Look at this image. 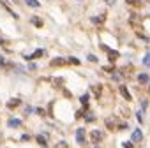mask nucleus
Here are the masks:
<instances>
[{"instance_id": "nucleus-15", "label": "nucleus", "mask_w": 150, "mask_h": 148, "mask_svg": "<svg viewBox=\"0 0 150 148\" xmlns=\"http://www.w3.org/2000/svg\"><path fill=\"white\" fill-rule=\"evenodd\" d=\"M57 148H67V143H64V141H60V143L57 145Z\"/></svg>"}, {"instance_id": "nucleus-10", "label": "nucleus", "mask_w": 150, "mask_h": 148, "mask_svg": "<svg viewBox=\"0 0 150 148\" xmlns=\"http://www.w3.org/2000/svg\"><path fill=\"white\" fill-rule=\"evenodd\" d=\"M143 63H145L147 67H150V53H147V55H145V58H143Z\"/></svg>"}, {"instance_id": "nucleus-14", "label": "nucleus", "mask_w": 150, "mask_h": 148, "mask_svg": "<svg viewBox=\"0 0 150 148\" xmlns=\"http://www.w3.org/2000/svg\"><path fill=\"white\" fill-rule=\"evenodd\" d=\"M81 102L85 104V108H87V102H88V94H85V95L81 97Z\"/></svg>"}, {"instance_id": "nucleus-12", "label": "nucleus", "mask_w": 150, "mask_h": 148, "mask_svg": "<svg viewBox=\"0 0 150 148\" xmlns=\"http://www.w3.org/2000/svg\"><path fill=\"white\" fill-rule=\"evenodd\" d=\"M111 79H115V81H120V79H122V74H118V72H113V74H111Z\"/></svg>"}, {"instance_id": "nucleus-20", "label": "nucleus", "mask_w": 150, "mask_h": 148, "mask_svg": "<svg viewBox=\"0 0 150 148\" xmlns=\"http://www.w3.org/2000/svg\"><path fill=\"white\" fill-rule=\"evenodd\" d=\"M4 63H6V60H4L2 56H0V67H2V65H4Z\"/></svg>"}, {"instance_id": "nucleus-6", "label": "nucleus", "mask_w": 150, "mask_h": 148, "mask_svg": "<svg viewBox=\"0 0 150 148\" xmlns=\"http://www.w3.org/2000/svg\"><path fill=\"white\" fill-rule=\"evenodd\" d=\"M120 92H122V95H124V97H125L127 101H131V94H129V92H127V88L124 87V85H122V87H120Z\"/></svg>"}, {"instance_id": "nucleus-17", "label": "nucleus", "mask_w": 150, "mask_h": 148, "mask_svg": "<svg viewBox=\"0 0 150 148\" xmlns=\"http://www.w3.org/2000/svg\"><path fill=\"white\" fill-rule=\"evenodd\" d=\"M69 62H73V63H76V65H78V63H79V60H78V58H69Z\"/></svg>"}, {"instance_id": "nucleus-1", "label": "nucleus", "mask_w": 150, "mask_h": 148, "mask_svg": "<svg viewBox=\"0 0 150 148\" xmlns=\"http://www.w3.org/2000/svg\"><path fill=\"white\" fill-rule=\"evenodd\" d=\"M76 139H78L79 145L85 143V129H78V131H76Z\"/></svg>"}, {"instance_id": "nucleus-5", "label": "nucleus", "mask_w": 150, "mask_h": 148, "mask_svg": "<svg viewBox=\"0 0 150 148\" xmlns=\"http://www.w3.org/2000/svg\"><path fill=\"white\" fill-rule=\"evenodd\" d=\"M141 138H143V132L141 131H134L133 132V141H141Z\"/></svg>"}, {"instance_id": "nucleus-16", "label": "nucleus", "mask_w": 150, "mask_h": 148, "mask_svg": "<svg viewBox=\"0 0 150 148\" xmlns=\"http://www.w3.org/2000/svg\"><path fill=\"white\" fill-rule=\"evenodd\" d=\"M124 148H133V143H131V141H125V143H124Z\"/></svg>"}, {"instance_id": "nucleus-3", "label": "nucleus", "mask_w": 150, "mask_h": 148, "mask_svg": "<svg viewBox=\"0 0 150 148\" xmlns=\"http://www.w3.org/2000/svg\"><path fill=\"white\" fill-rule=\"evenodd\" d=\"M19 102H21L19 99H12V101H9V102H7V108H9V109H14L16 106H19Z\"/></svg>"}, {"instance_id": "nucleus-11", "label": "nucleus", "mask_w": 150, "mask_h": 148, "mask_svg": "<svg viewBox=\"0 0 150 148\" xmlns=\"http://www.w3.org/2000/svg\"><path fill=\"white\" fill-rule=\"evenodd\" d=\"M37 143H39V145H42V146L46 148V139L42 138V136H37Z\"/></svg>"}, {"instance_id": "nucleus-4", "label": "nucleus", "mask_w": 150, "mask_h": 148, "mask_svg": "<svg viewBox=\"0 0 150 148\" xmlns=\"http://www.w3.org/2000/svg\"><path fill=\"white\" fill-rule=\"evenodd\" d=\"M7 125H9V127H19V125H21V120H18V118H11V120L7 122Z\"/></svg>"}, {"instance_id": "nucleus-8", "label": "nucleus", "mask_w": 150, "mask_h": 148, "mask_svg": "<svg viewBox=\"0 0 150 148\" xmlns=\"http://www.w3.org/2000/svg\"><path fill=\"white\" fill-rule=\"evenodd\" d=\"M138 81H140L141 85H145V83L148 81V76H147V74H140V76H138Z\"/></svg>"}, {"instance_id": "nucleus-9", "label": "nucleus", "mask_w": 150, "mask_h": 148, "mask_svg": "<svg viewBox=\"0 0 150 148\" xmlns=\"http://www.w3.org/2000/svg\"><path fill=\"white\" fill-rule=\"evenodd\" d=\"M64 62H66L64 58H53L51 60V65H60V63H64Z\"/></svg>"}, {"instance_id": "nucleus-2", "label": "nucleus", "mask_w": 150, "mask_h": 148, "mask_svg": "<svg viewBox=\"0 0 150 148\" xmlns=\"http://www.w3.org/2000/svg\"><path fill=\"white\" fill-rule=\"evenodd\" d=\"M101 138H102V132H101V131H94V132H92V141H94V143L101 141Z\"/></svg>"}, {"instance_id": "nucleus-19", "label": "nucleus", "mask_w": 150, "mask_h": 148, "mask_svg": "<svg viewBox=\"0 0 150 148\" xmlns=\"http://www.w3.org/2000/svg\"><path fill=\"white\" fill-rule=\"evenodd\" d=\"M136 116H138V120H140V122H143V115H141V111H140V113H138Z\"/></svg>"}, {"instance_id": "nucleus-18", "label": "nucleus", "mask_w": 150, "mask_h": 148, "mask_svg": "<svg viewBox=\"0 0 150 148\" xmlns=\"http://www.w3.org/2000/svg\"><path fill=\"white\" fill-rule=\"evenodd\" d=\"M21 139H23V141H27V139H30V136H28V134H23V136H21Z\"/></svg>"}, {"instance_id": "nucleus-13", "label": "nucleus", "mask_w": 150, "mask_h": 148, "mask_svg": "<svg viewBox=\"0 0 150 148\" xmlns=\"http://www.w3.org/2000/svg\"><path fill=\"white\" fill-rule=\"evenodd\" d=\"M27 4L32 6V7H39V2H37V0H27Z\"/></svg>"}, {"instance_id": "nucleus-7", "label": "nucleus", "mask_w": 150, "mask_h": 148, "mask_svg": "<svg viewBox=\"0 0 150 148\" xmlns=\"http://www.w3.org/2000/svg\"><path fill=\"white\" fill-rule=\"evenodd\" d=\"M30 21H32V23H34L35 27H42V21H41V18H37V16H34Z\"/></svg>"}]
</instances>
